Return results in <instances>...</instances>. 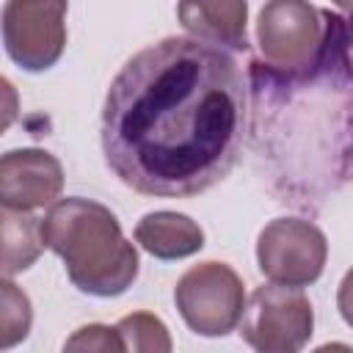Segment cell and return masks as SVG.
Masks as SVG:
<instances>
[{"mask_svg": "<svg viewBox=\"0 0 353 353\" xmlns=\"http://www.w3.org/2000/svg\"><path fill=\"white\" fill-rule=\"evenodd\" d=\"M248 85L210 41L168 36L135 52L102 108V152L135 193L188 199L218 185L245 141Z\"/></svg>", "mask_w": 353, "mask_h": 353, "instance_id": "1", "label": "cell"}, {"mask_svg": "<svg viewBox=\"0 0 353 353\" xmlns=\"http://www.w3.org/2000/svg\"><path fill=\"white\" fill-rule=\"evenodd\" d=\"M44 248L63 259L69 281L94 298H116L138 276V251L116 215L91 199H61L41 218Z\"/></svg>", "mask_w": 353, "mask_h": 353, "instance_id": "2", "label": "cell"}, {"mask_svg": "<svg viewBox=\"0 0 353 353\" xmlns=\"http://www.w3.org/2000/svg\"><path fill=\"white\" fill-rule=\"evenodd\" d=\"M342 22L309 0H268L256 19L259 55L273 72L303 77L342 47Z\"/></svg>", "mask_w": 353, "mask_h": 353, "instance_id": "3", "label": "cell"}, {"mask_svg": "<svg viewBox=\"0 0 353 353\" xmlns=\"http://www.w3.org/2000/svg\"><path fill=\"white\" fill-rule=\"evenodd\" d=\"M174 303L190 331L201 336H226L245 312V290L229 265L201 262L179 276Z\"/></svg>", "mask_w": 353, "mask_h": 353, "instance_id": "4", "label": "cell"}, {"mask_svg": "<svg viewBox=\"0 0 353 353\" xmlns=\"http://www.w3.org/2000/svg\"><path fill=\"white\" fill-rule=\"evenodd\" d=\"M314 312L301 287H256L240 317V336L259 353H295L312 339Z\"/></svg>", "mask_w": 353, "mask_h": 353, "instance_id": "5", "label": "cell"}, {"mask_svg": "<svg viewBox=\"0 0 353 353\" xmlns=\"http://www.w3.org/2000/svg\"><path fill=\"white\" fill-rule=\"evenodd\" d=\"M66 0H8L3 8V44L25 72L58 63L66 47Z\"/></svg>", "mask_w": 353, "mask_h": 353, "instance_id": "6", "label": "cell"}, {"mask_svg": "<svg viewBox=\"0 0 353 353\" xmlns=\"http://www.w3.org/2000/svg\"><path fill=\"white\" fill-rule=\"evenodd\" d=\"M328 256L325 234L303 218H276L256 240V262L262 276L276 284L309 287L320 279Z\"/></svg>", "mask_w": 353, "mask_h": 353, "instance_id": "7", "label": "cell"}, {"mask_svg": "<svg viewBox=\"0 0 353 353\" xmlns=\"http://www.w3.org/2000/svg\"><path fill=\"white\" fill-rule=\"evenodd\" d=\"M63 190V168L44 149H11L0 157V201L8 210H39Z\"/></svg>", "mask_w": 353, "mask_h": 353, "instance_id": "8", "label": "cell"}, {"mask_svg": "<svg viewBox=\"0 0 353 353\" xmlns=\"http://www.w3.org/2000/svg\"><path fill=\"white\" fill-rule=\"evenodd\" d=\"M176 17L193 39L229 50L248 47V0H179Z\"/></svg>", "mask_w": 353, "mask_h": 353, "instance_id": "9", "label": "cell"}, {"mask_svg": "<svg viewBox=\"0 0 353 353\" xmlns=\"http://www.w3.org/2000/svg\"><path fill=\"white\" fill-rule=\"evenodd\" d=\"M135 243L143 251H149L152 256L171 262V259H185V256H193L196 251H201L204 232L193 218H188L182 212L160 210V212H146L138 221Z\"/></svg>", "mask_w": 353, "mask_h": 353, "instance_id": "10", "label": "cell"}, {"mask_svg": "<svg viewBox=\"0 0 353 353\" xmlns=\"http://www.w3.org/2000/svg\"><path fill=\"white\" fill-rule=\"evenodd\" d=\"M0 229H3V276H14L19 270H28L41 248H44V240H41V221L33 218L30 212H22V210H8L3 207V215H0Z\"/></svg>", "mask_w": 353, "mask_h": 353, "instance_id": "11", "label": "cell"}, {"mask_svg": "<svg viewBox=\"0 0 353 353\" xmlns=\"http://www.w3.org/2000/svg\"><path fill=\"white\" fill-rule=\"evenodd\" d=\"M33 309L30 298L11 281V276H3L0 281V347L8 350L17 342H22L30 331Z\"/></svg>", "mask_w": 353, "mask_h": 353, "instance_id": "12", "label": "cell"}, {"mask_svg": "<svg viewBox=\"0 0 353 353\" xmlns=\"http://www.w3.org/2000/svg\"><path fill=\"white\" fill-rule=\"evenodd\" d=\"M116 328L127 350H135V353H168L171 350V336H168L165 323L149 312L127 314L119 320Z\"/></svg>", "mask_w": 353, "mask_h": 353, "instance_id": "13", "label": "cell"}, {"mask_svg": "<svg viewBox=\"0 0 353 353\" xmlns=\"http://www.w3.org/2000/svg\"><path fill=\"white\" fill-rule=\"evenodd\" d=\"M63 350H105V353L110 350V353H119V350H127V347H124V339H121L119 328L91 323V325L77 328L63 342Z\"/></svg>", "mask_w": 353, "mask_h": 353, "instance_id": "14", "label": "cell"}, {"mask_svg": "<svg viewBox=\"0 0 353 353\" xmlns=\"http://www.w3.org/2000/svg\"><path fill=\"white\" fill-rule=\"evenodd\" d=\"M336 309L342 314V320L353 328V268L345 273L342 284H339V292H336Z\"/></svg>", "mask_w": 353, "mask_h": 353, "instance_id": "15", "label": "cell"}, {"mask_svg": "<svg viewBox=\"0 0 353 353\" xmlns=\"http://www.w3.org/2000/svg\"><path fill=\"white\" fill-rule=\"evenodd\" d=\"M342 58H345L347 69L353 72V14H350V19L342 22Z\"/></svg>", "mask_w": 353, "mask_h": 353, "instance_id": "16", "label": "cell"}, {"mask_svg": "<svg viewBox=\"0 0 353 353\" xmlns=\"http://www.w3.org/2000/svg\"><path fill=\"white\" fill-rule=\"evenodd\" d=\"M334 6H339V8H345V11H350L353 14V0H331Z\"/></svg>", "mask_w": 353, "mask_h": 353, "instance_id": "17", "label": "cell"}, {"mask_svg": "<svg viewBox=\"0 0 353 353\" xmlns=\"http://www.w3.org/2000/svg\"><path fill=\"white\" fill-rule=\"evenodd\" d=\"M350 160H353V138H350Z\"/></svg>", "mask_w": 353, "mask_h": 353, "instance_id": "18", "label": "cell"}]
</instances>
